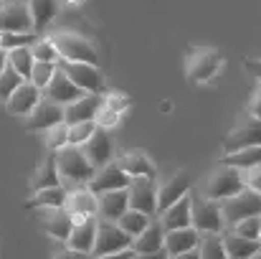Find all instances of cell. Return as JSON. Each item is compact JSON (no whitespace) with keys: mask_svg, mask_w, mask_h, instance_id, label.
I'll return each mask as SVG.
<instances>
[{"mask_svg":"<svg viewBox=\"0 0 261 259\" xmlns=\"http://www.w3.org/2000/svg\"><path fill=\"white\" fill-rule=\"evenodd\" d=\"M96 226H99V216H87V219H76L74 221V229H71L66 244L79 257H91L94 244H96Z\"/></svg>","mask_w":261,"mask_h":259,"instance_id":"16","label":"cell"},{"mask_svg":"<svg viewBox=\"0 0 261 259\" xmlns=\"http://www.w3.org/2000/svg\"><path fill=\"white\" fill-rule=\"evenodd\" d=\"M56 163H59V173H61V185L66 191L79 188V185H89V180L96 173V168L89 163L84 148L71 145V143L56 150Z\"/></svg>","mask_w":261,"mask_h":259,"instance_id":"1","label":"cell"},{"mask_svg":"<svg viewBox=\"0 0 261 259\" xmlns=\"http://www.w3.org/2000/svg\"><path fill=\"white\" fill-rule=\"evenodd\" d=\"M150 221H152V216H150V214L137 211V208H127V211H124V216H122L117 224H119V226H122L132 239H135L137 234H142V231L147 229V224H150Z\"/></svg>","mask_w":261,"mask_h":259,"instance_id":"34","label":"cell"},{"mask_svg":"<svg viewBox=\"0 0 261 259\" xmlns=\"http://www.w3.org/2000/svg\"><path fill=\"white\" fill-rule=\"evenodd\" d=\"M223 244H226V254L231 259H249L261 254V239L241 237L233 229H223Z\"/></svg>","mask_w":261,"mask_h":259,"instance_id":"24","label":"cell"},{"mask_svg":"<svg viewBox=\"0 0 261 259\" xmlns=\"http://www.w3.org/2000/svg\"><path fill=\"white\" fill-rule=\"evenodd\" d=\"M158 216H160L165 231L180 229V226H190V224H193V219H190V193L182 196L180 201H175L173 206H168V208H165L163 214H158Z\"/></svg>","mask_w":261,"mask_h":259,"instance_id":"29","label":"cell"},{"mask_svg":"<svg viewBox=\"0 0 261 259\" xmlns=\"http://www.w3.org/2000/svg\"><path fill=\"white\" fill-rule=\"evenodd\" d=\"M51 185H61V173H59V163H56V150H48L46 158L38 163V168L33 171L28 188L31 191H41V188H51Z\"/></svg>","mask_w":261,"mask_h":259,"instance_id":"25","label":"cell"},{"mask_svg":"<svg viewBox=\"0 0 261 259\" xmlns=\"http://www.w3.org/2000/svg\"><path fill=\"white\" fill-rule=\"evenodd\" d=\"M117 163L129 173V175H150L158 178V166L152 163V158L145 150H127L117 158Z\"/></svg>","mask_w":261,"mask_h":259,"instance_id":"28","label":"cell"},{"mask_svg":"<svg viewBox=\"0 0 261 259\" xmlns=\"http://www.w3.org/2000/svg\"><path fill=\"white\" fill-rule=\"evenodd\" d=\"M5 69H8V51L0 49V74H3Z\"/></svg>","mask_w":261,"mask_h":259,"instance_id":"47","label":"cell"},{"mask_svg":"<svg viewBox=\"0 0 261 259\" xmlns=\"http://www.w3.org/2000/svg\"><path fill=\"white\" fill-rule=\"evenodd\" d=\"M193 191V180L188 171H177L173 173L168 180H163L158 185V214H163L168 206H173L175 201H180L182 196H188Z\"/></svg>","mask_w":261,"mask_h":259,"instance_id":"17","label":"cell"},{"mask_svg":"<svg viewBox=\"0 0 261 259\" xmlns=\"http://www.w3.org/2000/svg\"><path fill=\"white\" fill-rule=\"evenodd\" d=\"M244 69L251 72V74L261 82V59H244Z\"/></svg>","mask_w":261,"mask_h":259,"instance_id":"46","label":"cell"},{"mask_svg":"<svg viewBox=\"0 0 261 259\" xmlns=\"http://www.w3.org/2000/svg\"><path fill=\"white\" fill-rule=\"evenodd\" d=\"M0 31H33L28 0H0Z\"/></svg>","mask_w":261,"mask_h":259,"instance_id":"14","label":"cell"},{"mask_svg":"<svg viewBox=\"0 0 261 259\" xmlns=\"http://www.w3.org/2000/svg\"><path fill=\"white\" fill-rule=\"evenodd\" d=\"M64 120H66V107L59 104V102H54V99H48V97H43V99L23 117V125H25V130H31V132H43V130H48V127H54V125H59V122H64Z\"/></svg>","mask_w":261,"mask_h":259,"instance_id":"11","label":"cell"},{"mask_svg":"<svg viewBox=\"0 0 261 259\" xmlns=\"http://www.w3.org/2000/svg\"><path fill=\"white\" fill-rule=\"evenodd\" d=\"M82 3H84V0H64V5H71V8H74V5H82Z\"/></svg>","mask_w":261,"mask_h":259,"instance_id":"48","label":"cell"},{"mask_svg":"<svg viewBox=\"0 0 261 259\" xmlns=\"http://www.w3.org/2000/svg\"><path fill=\"white\" fill-rule=\"evenodd\" d=\"M119 120H122V112H117V109H112V107L101 104V109H99V114H96V125H99V127L112 130V127H117V125H119Z\"/></svg>","mask_w":261,"mask_h":259,"instance_id":"42","label":"cell"},{"mask_svg":"<svg viewBox=\"0 0 261 259\" xmlns=\"http://www.w3.org/2000/svg\"><path fill=\"white\" fill-rule=\"evenodd\" d=\"M31 49H33L36 61H54V64L61 61V51H59V46H56V41L51 36H43V33L36 36V41L31 43Z\"/></svg>","mask_w":261,"mask_h":259,"instance_id":"35","label":"cell"},{"mask_svg":"<svg viewBox=\"0 0 261 259\" xmlns=\"http://www.w3.org/2000/svg\"><path fill=\"white\" fill-rule=\"evenodd\" d=\"M36 36L38 33H33V31H0V49L10 51L18 46H28L36 41Z\"/></svg>","mask_w":261,"mask_h":259,"instance_id":"37","label":"cell"},{"mask_svg":"<svg viewBox=\"0 0 261 259\" xmlns=\"http://www.w3.org/2000/svg\"><path fill=\"white\" fill-rule=\"evenodd\" d=\"M129 180H132V175L124 171V168L117 163V158H114L112 163L96 168L94 178L89 180V188H91L94 193H104V191H114V188H127Z\"/></svg>","mask_w":261,"mask_h":259,"instance_id":"18","label":"cell"},{"mask_svg":"<svg viewBox=\"0 0 261 259\" xmlns=\"http://www.w3.org/2000/svg\"><path fill=\"white\" fill-rule=\"evenodd\" d=\"M96 127H99L96 120H84V122H74V125H69V143H71V145H84L89 137L94 135Z\"/></svg>","mask_w":261,"mask_h":259,"instance_id":"39","label":"cell"},{"mask_svg":"<svg viewBox=\"0 0 261 259\" xmlns=\"http://www.w3.org/2000/svg\"><path fill=\"white\" fill-rule=\"evenodd\" d=\"M66 203V188L64 185H51L33 191V196L25 201V208H43V206H64Z\"/></svg>","mask_w":261,"mask_h":259,"instance_id":"30","label":"cell"},{"mask_svg":"<svg viewBox=\"0 0 261 259\" xmlns=\"http://www.w3.org/2000/svg\"><path fill=\"white\" fill-rule=\"evenodd\" d=\"M51 38L56 41L59 51H61V59H71V61H89V64H96L99 66V51L96 46L84 38L82 33H74V31H56L51 33Z\"/></svg>","mask_w":261,"mask_h":259,"instance_id":"8","label":"cell"},{"mask_svg":"<svg viewBox=\"0 0 261 259\" xmlns=\"http://www.w3.org/2000/svg\"><path fill=\"white\" fill-rule=\"evenodd\" d=\"M104 104L107 107H112V109H117V112H127L129 109V104H132V99L127 97V94H122V91H104Z\"/></svg>","mask_w":261,"mask_h":259,"instance_id":"43","label":"cell"},{"mask_svg":"<svg viewBox=\"0 0 261 259\" xmlns=\"http://www.w3.org/2000/svg\"><path fill=\"white\" fill-rule=\"evenodd\" d=\"M254 145H261V117L246 109L244 114H239L233 130L223 137V153H233V150L254 148Z\"/></svg>","mask_w":261,"mask_h":259,"instance_id":"7","label":"cell"},{"mask_svg":"<svg viewBox=\"0 0 261 259\" xmlns=\"http://www.w3.org/2000/svg\"><path fill=\"white\" fill-rule=\"evenodd\" d=\"M190 219L198 231H223V208L221 201L203 196L200 191H190Z\"/></svg>","mask_w":261,"mask_h":259,"instance_id":"5","label":"cell"},{"mask_svg":"<svg viewBox=\"0 0 261 259\" xmlns=\"http://www.w3.org/2000/svg\"><path fill=\"white\" fill-rule=\"evenodd\" d=\"M132 249H135L137 257L165 254V226H163L160 216H152V221L147 224V229L132 239Z\"/></svg>","mask_w":261,"mask_h":259,"instance_id":"15","label":"cell"},{"mask_svg":"<svg viewBox=\"0 0 261 259\" xmlns=\"http://www.w3.org/2000/svg\"><path fill=\"white\" fill-rule=\"evenodd\" d=\"M221 208H223L226 229H233L239 221L261 214V193H256L254 188H246V185H244L239 193L223 198V201H221Z\"/></svg>","mask_w":261,"mask_h":259,"instance_id":"6","label":"cell"},{"mask_svg":"<svg viewBox=\"0 0 261 259\" xmlns=\"http://www.w3.org/2000/svg\"><path fill=\"white\" fill-rule=\"evenodd\" d=\"M101 104H104V94H99V91H84L79 99H74V102L66 104V122L74 125V122H84V120H96Z\"/></svg>","mask_w":261,"mask_h":259,"instance_id":"21","label":"cell"},{"mask_svg":"<svg viewBox=\"0 0 261 259\" xmlns=\"http://www.w3.org/2000/svg\"><path fill=\"white\" fill-rule=\"evenodd\" d=\"M84 94V89L82 86H76L61 69L54 74V79L48 82V86L43 89V97H48V99H54V102H59V104H69V102H74V99H79Z\"/></svg>","mask_w":261,"mask_h":259,"instance_id":"26","label":"cell"},{"mask_svg":"<svg viewBox=\"0 0 261 259\" xmlns=\"http://www.w3.org/2000/svg\"><path fill=\"white\" fill-rule=\"evenodd\" d=\"M218 163H226V166H233V168H251V166H259L261 163V145L254 148H241V150H233V153H223V158Z\"/></svg>","mask_w":261,"mask_h":259,"instance_id":"33","label":"cell"},{"mask_svg":"<svg viewBox=\"0 0 261 259\" xmlns=\"http://www.w3.org/2000/svg\"><path fill=\"white\" fill-rule=\"evenodd\" d=\"M241 178L246 188H254L256 193H261V163L251 166V168H241Z\"/></svg>","mask_w":261,"mask_h":259,"instance_id":"44","label":"cell"},{"mask_svg":"<svg viewBox=\"0 0 261 259\" xmlns=\"http://www.w3.org/2000/svg\"><path fill=\"white\" fill-rule=\"evenodd\" d=\"M59 69L74 82L76 86H82L84 91H99L104 94L107 86H104V77L99 72L96 64H89V61H71V59H61L59 61Z\"/></svg>","mask_w":261,"mask_h":259,"instance_id":"10","label":"cell"},{"mask_svg":"<svg viewBox=\"0 0 261 259\" xmlns=\"http://www.w3.org/2000/svg\"><path fill=\"white\" fill-rule=\"evenodd\" d=\"M249 112L256 114V117H261V82H259V86L254 89V97L249 99Z\"/></svg>","mask_w":261,"mask_h":259,"instance_id":"45","label":"cell"},{"mask_svg":"<svg viewBox=\"0 0 261 259\" xmlns=\"http://www.w3.org/2000/svg\"><path fill=\"white\" fill-rule=\"evenodd\" d=\"M119 254L137 257L135 249H132V237H129L117 221L99 219V226H96V244H94L91 257H119Z\"/></svg>","mask_w":261,"mask_h":259,"instance_id":"2","label":"cell"},{"mask_svg":"<svg viewBox=\"0 0 261 259\" xmlns=\"http://www.w3.org/2000/svg\"><path fill=\"white\" fill-rule=\"evenodd\" d=\"M56 72H59V64H54V61H36V66L31 72V82L36 86H41V89H46Z\"/></svg>","mask_w":261,"mask_h":259,"instance_id":"40","label":"cell"},{"mask_svg":"<svg viewBox=\"0 0 261 259\" xmlns=\"http://www.w3.org/2000/svg\"><path fill=\"white\" fill-rule=\"evenodd\" d=\"M223 66V56L218 49H211V46H195L185 54V74L193 84H203V82H211L218 69Z\"/></svg>","mask_w":261,"mask_h":259,"instance_id":"3","label":"cell"},{"mask_svg":"<svg viewBox=\"0 0 261 259\" xmlns=\"http://www.w3.org/2000/svg\"><path fill=\"white\" fill-rule=\"evenodd\" d=\"M259 257H261V254H259Z\"/></svg>","mask_w":261,"mask_h":259,"instance_id":"49","label":"cell"},{"mask_svg":"<svg viewBox=\"0 0 261 259\" xmlns=\"http://www.w3.org/2000/svg\"><path fill=\"white\" fill-rule=\"evenodd\" d=\"M43 145H46V150H59V148L69 145V122L64 120V122L43 130Z\"/></svg>","mask_w":261,"mask_h":259,"instance_id":"36","label":"cell"},{"mask_svg":"<svg viewBox=\"0 0 261 259\" xmlns=\"http://www.w3.org/2000/svg\"><path fill=\"white\" fill-rule=\"evenodd\" d=\"M82 148H84L89 163L94 168H101V166H107V163L114 160V143L109 137V130H104V127H96L94 135L89 137Z\"/></svg>","mask_w":261,"mask_h":259,"instance_id":"20","label":"cell"},{"mask_svg":"<svg viewBox=\"0 0 261 259\" xmlns=\"http://www.w3.org/2000/svg\"><path fill=\"white\" fill-rule=\"evenodd\" d=\"M200 257L203 259H223L226 254V244H223V231H200V242H198Z\"/></svg>","mask_w":261,"mask_h":259,"instance_id":"31","label":"cell"},{"mask_svg":"<svg viewBox=\"0 0 261 259\" xmlns=\"http://www.w3.org/2000/svg\"><path fill=\"white\" fill-rule=\"evenodd\" d=\"M31 5V18H33V31L41 36L61 13L64 0H28Z\"/></svg>","mask_w":261,"mask_h":259,"instance_id":"27","label":"cell"},{"mask_svg":"<svg viewBox=\"0 0 261 259\" xmlns=\"http://www.w3.org/2000/svg\"><path fill=\"white\" fill-rule=\"evenodd\" d=\"M41 99H43V89H41V86H36L31 79H25L23 84L10 94V99L5 102V107H8L13 114L25 117V114H28V112H31Z\"/></svg>","mask_w":261,"mask_h":259,"instance_id":"23","label":"cell"},{"mask_svg":"<svg viewBox=\"0 0 261 259\" xmlns=\"http://www.w3.org/2000/svg\"><path fill=\"white\" fill-rule=\"evenodd\" d=\"M127 208H129V193H127V188H114V191L96 193V216L99 219L119 221Z\"/></svg>","mask_w":261,"mask_h":259,"instance_id":"19","label":"cell"},{"mask_svg":"<svg viewBox=\"0 0 261 259\" xmlns=\"http://www.w3.org/2000/svg\"><path fill=\"white\" fill-rule=\"evenodd\" d=\"M198 242H200V231L193 224L170 229L165 231V257H200Z\"/></svg>","mask_w":261,"mask_h":259,"instance_id":"13","label":"cell"},{"mask_svg":"<svg viewBox=\"0 0 261 259\" xmlns=\"http://www.w3.org/2000/svg\"><path fill=\"white\" fill-rule=\"evenodd\" d=\"M64 208L76 219H87V216H96V193L89 185H79L66 191V203Z\"/></svg>","mask_w":261,"mask_h":259,"instance_id":"22","label":"cell"},{"mask_svg":"<svg viewBox=\"0 0 261 259\" xmlns=\"http://www.w3.org/2000/svg\"><path fill=\"white\" fill-rule=\"evenodd\" d=\"M33 211H36L38 226L54 242H66L69 239V234L74 229V216L64 206H43V208H33Z\"/></svg>","mask_w":261,"mask_h":259,"instance_id":"9","label":"cell"},{"mask_svg":"<svg viewBox=\"0 0 261 259\" xmlns=\"http://www.w3.org/2000/svg\"><path fill=\"white\" fill-rule=\"evenodd\" d=\"M8 64H10L23 79H31V72H33V66H36V56H33L31 43H28V46L10 49V51H8Z\"/></svg>","mask_w":261,"mask_h":259,"instance_id":"32","label":"cell"},{"mask_svg":"<svg viewBox=\"0 0 261 259\" xmlns=\"http://www.w3.org/2000/svg\"><path fill=\"white\" fill-rule=\"evenodd\" d=\"M233 231H239L241 237H249V239H261V214L239 221V224L233 226Z\"/></svg>","mask_w":261,"mask_h":259,"instance_id":"41","label":"cell"},{"mask_svg":"<svg viewBox=\"0 0 261 259\" xmlns=\"http://www.w3.org/2000/svg\"><path fill=\"white\" fill-rule=\"evenodd\" d=\"M129 208L145 211L150 216H158V183L150 175H132L129 185Z\"/></svg>","mask_w":261,"mask_h":259,"instance_id":"12","label":"cell"},{"mask_svg":"<svg viewBox=\"0 0 261 259\" xmlns=\"http://www.w3.org/2000/svg\"><path fill=\"white\" fill-rule=\"evenodd\" d=\"M244 188V178H241V171L233 168V166H226V163H218L216 171H211L203 183H200V193L208 196V198H216V201H223L233 193H239Z\"/></svg>","mask_w":261,"mask_h":259,"instance_id":"4","label":"cell"},{"mask_svg":"<svg viewBox=\"0 0 261 259\" xmlns=\"http://www.w3.org/2000/svg\"><path fill=\"white\" fill-rule=\"evenodd\" d=\"M23 82H25V79H23V77H20V74H18V72H15V69L8 64V69L0 74V102L5 104V102L10 99V94H13L18 86L23 84Z\"/></svg>","mask_w":261,"mask_h":259,"instance_id":"38","label":"cell"}]
</instances>
